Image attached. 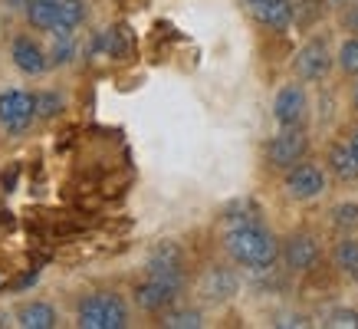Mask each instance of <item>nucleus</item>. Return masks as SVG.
I'll list each match as a JSON object with an SVG mask.
<instances>
[{"instance_id":"1","label":"nucleus","mask_w":358,"mask_h":329,"mask_svg":"<svg viewBox=\"0 0 358 329\" xmlns=\"http://www.w3.org/2000/svg\"><path fill=\"white\" fill-rule=\"evenodd\" d=\"M220 251L240 270L270 274L280 263V237L263 220H237L220 227Z\"/></svg>"},{"instance_id":"2","label":"nucleus","mask_w":358,"mask_h":329,"mask_svg":"<svg viewBox=\"0 0 358 329\" xmlns=\"http://www.w3.org/2000/svg\"><path fill=\"white\" fill-rule=\"evenodd\" d=\"M336 73V46H332V36L329 33H309L299 50L289 59V76L303 79L306 86H315V83H326L329 76Z\"/></svg>"},{"instance_id":"3","label":"nucleus","mask_w":358,"mask_h":329,"mask_svg":"<svg viewBox=\"0 0 358 329\" xmlns=\"http://www.w3.org/2000/svg\"><path fill=\"white\" fill-rule=\"evenodd\" d=\"M129 319V303L115 290H96V293L83 296L76 307V323L83 329H125Z\"/></svg>"},{"instance_id":"4","label":"nucleus","mask_w":358,"mask_h":329,"mask_svg":"<svg viewBox=\"0 0 358 329\" xmlns=\"http://www.w3.org/2000/svg\"><path fill=\"white\" fill-rule=\"evenodd\" d=\"M309 155H313L309 125H303V129H276L263 145V164L270 172H276V175L289 172L293 164H299Z\"/></svg>"},{"instance_id":"5","label":"nucleus","mask_w":358,"mask_h":329,"mask_svg":"<svg viewBox=\"0 0 358 329\" xmlns=\"http://www.w3.org/2000/svg\"><path fill=\"white\" fill-rule=\"evenodd\" d=\"M326 257V247H322V237L309 227L289 230L286 237H280V263L286 274L293 276H306L313 274L315 267Z\"/></svg>"},{"instance_id":"6","label":"nucleus","mask_w":358,"mask_h":329,"mask_svg":"<svg viewBox=\"0 0 358 329\" xmlns=\"http://www.w3.org/2000/svg\"><path fill=\"white\" fill-rule=\"evenodd\" d=\"M332 185V178H329L326 164L315 162L313 155L303 158L299 164H293L289 172H282L280 175V188L282 195L289 197L293 204H309V201H319V197L329 191Z\"/></svg>"},{"instance_id":"7","label":"nucleus","mask_w":358,"mask_h":329,"mask_svg":"<svg viewBox=\"0 0 358 329\" xmlns=\"http://www.w3.org/2000/svg\"><path fill=\"white\" fill-rule=\"evenodd\" d=\"M273 122L276 129H303L313 119V99H309V89H306L303 79L289 76L276 92H273Z\"/></svg>"},{"instance_id":"8","label":"nucleus","mask_w":358,"mask_h":329,"mask_svg":"<svg viewBox=\"0 0 358 329\" xmlns=\"http://www.w3.org/2000/svg\"><path fill=\"white\" fill-rule=\"evenodd\" d=\"M240 267L234 263H210L204 267L194 280V293L201 296V303H210V307H224L234 296L240 293Z\"/></svg>"},{"instance_id":"9","label":"nucleus","mask_w":358,"mask_h":329,"mask_svg":"<svg viewBox=\"0 0 358 329\" xmlns=\"http://www.w3.org/2000/svg\"><path fill=\"white\" fill-rule=\"evenodd\" d=\"M187 286H178L171 284V280H162V276H141L138 284H135V290H131V303H135V309L138 313H145V316H162L164 309H171L181 296H185Z\"/></svg>"},{"instance_id":"10","label":"nucleus","mask_w":358,"mask_h":329,"mask_svg":"<svg viewBox=\"0 0 358 329\" xmlns=\"http://www.w3.org/2000/svg\"><path fill=\"white\" fill-rule=\"evenodd\" d=\"M145 274L171 280L178 286H187V260L178 241H162L148 257H145Z\"/></svg>"},{"instance_id":"11","label":"nucleus","mask_w":358,"mask_h":329,"mask_svg":"<svg viewBox=\"0 0 358 329\" xmlns=\"http://www.w3.org/2000/svg\"><path fill=\"white\" fill-rule=\"evenodd\" d=\"M36 119V92L27 89H3L0 92V125L13 135L27 132Z\"/></svg>"},{"instance_id":"12","label":"nucleus","mask_w":358,"mask_h":329,"mask_svg":"<svg viewBox=\"0 0 358 329\" xmlns=\"http://www.w3.org/2000/svg\"><path fill=\"white\" fill-rule=\"evenodd\" d=\"M322 164H326L329 178L342 188H358V158L352 152L348 139H329L322 148Z\"/></svg>"},{"instance_id":"13","label":"nucleus","mask_w":358,"mask_h":329,"mask_svg":"<svg viewBox=\"0 0 358 329\" xmlns=\"http://www.w3.org/2000/svg\"><path fill=\"white\" fill-rule=\"evenodd\" d=\"M250 17L266 33H289L296 30V0H263L250 7Z\"/></svg>"},{"instance_id":"14","label":"nucleus","mask_w":358,"mask_h":329,"mask_svg":"<svg viewBox=\"0 0 358 329\" xmlns=\"http://www.w3.org/2000/svg\"><path fill=\"white\" fill-rule=\"evenodd\" d=\"M10 59L23 76H43L50 69V53L30 36H17L10 43Z\"/></svg>"},{"instance_id":"15","label":"nucleus","mask_w":358,"mask_h":329,"mask_svg":"<svg viewBox=\"0 0 358 329\" xmlns=\"http://www.w3.org/2000/svg\"><path fill=\"white\" fill-rule=\"evenodd\" d=\"M329 263L348 284H358V234H338L329 247Z\"/></svg>"},{"instance_id":"16","label":"nucleus","mask_w":358,"mask_h":329,"mask_svg":"<svg viewBox=\"0 0 358 329\" xmlns=\"http://www.w3.org/2000/svg\"><path fill=\"white\" fill-rule=\"evenodd\" d=\"M336 73L345 83L358 79V36L355 33H345L336 46Z\"/></svg>"},{"instance_id":"17","label":"nucleus","mask_w":358,"mask_h":329,"mask_svg":"<svg viewBox=\"0 0 358 329\" xmlns=\"http://www.w3.org/2000/svg\"><path fill=\"white\" fill-rule=\"evenodd\" d=\"M17 323L23 329H53L59 323V316H56V309L50 303H23L17 309Z\"/></svg>"},{"instance_id":"18","label":"nucleus","mask_w":358,"mask_h":329,"mask_svg":"<svg viewBox=\"0 0 358 329\" xmlns=\"http://www.w3.org/2000/svg\"><path fill=\"white\" fill-rule=\"evenodd\" d=\"M329 227L336 234H358V201H336L332 208L326 211Z\"/></svg>"},{"instance_id":"19","label":"nucleus","mask_w":358,"mask_h":329,"mask_svg":"<svg viewBox=\"0 0 358 329\" xmlns=\"http://www.w3.org/2000/svg\"><path fill=\"white\" fill-rule=\"evenodd\" d=\"M53 33V43H50V66H69L76 59V30H66V27H56Z\"/></svg>"},{"instance_id":"20","label":"nucleus","mask_w":358,"mask_h":329,"mask_svg":"<svg viewBox=\"0 0 358 329\" xmlns=\"http://www.w3.org/2000/svg\"><path fill=\"white\" fill-rule=\"evenodd\" d=\"M59 7H63V0H30L23 13H27L30 27H36V30H56Z\"/></svg>"},{"instance_id":"21","label":"nucleus","mask_w":358,"mask_h":329,"mask_svg":"<svg viewBox=\"0 0 358 329\" xmlns=\"http://www.w3.org/2000/svg\"><path fill=\"white\" fill-rule=\"evenodd\" d=\"M162 326H168V329H201L204 326V313L197 307H187V303H174L171 309H164L162 316Z\"/></svg>"},{"instance_id":"22","label":"nucleus","mask_w":358,"mask_h":329,"mask_svg":"<svg viewBox=\"0 0 358 329\" xmlns=\"http://www.w3.org/2000/svg\"><path fill=\"white\" fill-rule=\"evenodd\" d=\"M329 13L326 0H296V30L313 33V27Z\"/></svg>"},{"instance_id":"23","label":"nucleus","mask_w":358,"mask_h":329,"mask_svg":"<svg viewBox=\"0 0 358 329\" xmlns=\"http://www.w3.org/2000/svg\"><path fill=\"white\" fill-rule=\"evenodd\" d=\"M89 17V4L86 0H63L59 7V23L56 27H66V30H79Z\"/></svg>"},{"instance_id":"24","label":"nucleus","mask_w":358,"mask_h":329,"mask_svg":"<svg viewBox=\"0 0 358 329\" xmlns=\"http://www.w3.org/2000/svg\"><path fill=\"white\" fill-rule=\"evenodd\" d=\"M66 109L63 92H36V119H56Z\"/></svg>"},{"instance_id":"25","label":"nucleus","mask_w":358,"mask_h":329,"mask_svg":"<svg viewBox=\"0 0 358 329\" xmlns=\"http://www.w3.org/2000/svg\"><path fill=\"white\" fill-rule=\"evenodd\" d=\"M326 326H336V329H358V309L355 307H332L322 316Z\"/></svg>"},{"instance_id":"26","label":"nucleus","mask_w":358,"mask_h":329,"mask_svg":"<svg viewBox=\"0 0 358 329\" xmlns=\"http://www.w3.org/2000/svg\"><path fill=\"white\" fill-rule=\"evenodd\" d=\"M336 23L342 33H355L358 36V0H352L342 10H336Z\"/></svg>"},{"instance_id":"27","label":"nucleus","mask_w":358,"mask_h":329,"mask_svg":"<svg viewBox=\"0 0 358 329\" xmlns=\"http://www.w3.org/2000/svg\"><path fill=\"white\" fill-rule=\"evenodd\" d=\"M348 112L358 119V79H352V83H348Z\"/></svg>"},{"instance_id":"28","label":"nucleus","mask_w":358,"mask_h":329,"mask_svg":"<svg viewBox=\"0 0 358 329\" xmlns=\"http://www.w3.org/2000/svg\"><path fill=\"white\" fill-rule=\"evenodd\" d=\"M348 142H352V152H355V158H358V119H355V125L348 129V135H345Z\"/></svg>"},{"instance_id":"29","label":"nucleus","mask_w":358,"mask_h":329,"mask_svg":"<svg viewBox=\"0 0 358 329\" xmlns=\"http://www.w3.org/2000/svg\"><path fill=\"white\" fill-rule=\"evenodd\" d=\"M27 4L30 0H3V7H10V10H27Z\"/></svg>"},{"instance_id":"30","label":"nucleus","mask_w":358,"mask_h":329,"mask_svg":"<svg viewBox=\"0 0 358 329\" xmlns=\"http://www.w3.org/2000/svg\"><path fill=\"white\" fill-rule=\"evenodd\" d=\"M345 4H352V0H326V7H329V10H332V13H336V10H342Z\"/></svg>"},{"instance_id":"31","label":"nucleus","mask_w":358,"mask_h":329,"mask_svg":"<svg viewBox=\"0 0 358 329\" xmlns=\"http://www.w3.org/2000/svg\"><path fill=\"white\" fill-rule=\"evenodd\" d=\"M243 4H247V10H250V7H257V4H263V0H243Z\"/></svg>"}]
</instances>
